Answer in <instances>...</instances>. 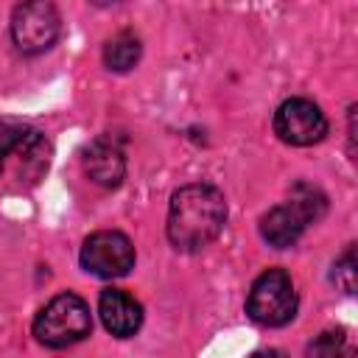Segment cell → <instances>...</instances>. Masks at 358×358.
Here are the masks:
<instances>
[{"mask_svg":"<svg viewBox=\"0 0 358 358\" xmlns=\"http://www.w3.org/2000/svg\"><path fill=\"white\" fill-rule=\"evenodd\" d=\"M227 224L224 193L213 185H185L171 196L168 204V241L179 252H199L210 246Z\"/></svg>","mask_w":358,"mask_h":358,"instance_id":"cell-1","label":"cell"},{"mask_svg":"<svg viewBox=\"0 0 358 358\" xmlns=\"http://www.w3.org/2000/svg\"><path fill=\"white\" fill-rule=\"evenodd\" d=\"M324 210H327V199L319 187L296 185L288 201L271 207L260 218V235L268 246L288 249L302 238V232L310 224H316L324 215Z\"/></svg>","mask_w":358,"mask_h":358,"instance_id":"cell-2","label":"cell"},{"mask_svg":"<svg viewBox=\"0 0 358 358\" xmlns=\"http://www.w3.org/2000/svg\"><path fill=\"white\" fill-rule=\"evenodd\" d=\"M50 165V143L42 131L0 123V179L11 176L17 187L36 185Z\"/></svg>","mask_w":358,"mask_h":358,"instance_id":"cell-3","label":"cell"},{"mask_svg":"<svg viewBox=\"0 0 358 358\" xmlns=\"http://www.w3.org/2000/svg\"><path fill=\"white\" fill-rule=\"evenodd\" d=\"M92 330L90 305L76 294H59L53 296L34 319V336L39 344L62 350L81 338H87Z\"/></svg>","mask_w":358,"mask_h":358,"instance_id":"cell-4","label":"cell"},{"mask_svg":"<svg viewBox=\"0 0 358 358\" xmlns=\"http://www.w3.org/2000/svg\"><path fill=\"white\" fill-rule=\"evenodd\" d=\"M246 313L263 327H282L296 316V288L285 268H266L249 288Z\"/></svg>","mask_w":358,"mask_h":358,"instance_id":"cell-5","label":"cell"},{"mask_svg":"<svg viewBox=\"0 0 358 358\" xmlns=\"http://www.w3.org/2000/svg\"><path fill=\"white\" fill-rule=\"evenodd\" d=\"M62 31V17L53 0H22L11 14V39L17 50L34 56L53 48Z\"/></svg>","mask_w":358,"mask_h":358,"instance_id":"cell-6","label":"cell"},{"mask_svg":"<svg viewBox=\"0 0 358 358\" xmlns=\"http://www.w3.org/2000/svg\"><path fill=\"white\" fill-rule=\"evenodd\" d=\"M81 268L101 280L126 277L134 268V246L117 229H98L81 246Z\"/></svg>","mask_w":358,"mask_h":358,"instance_id":"cell-7","label":"cell"},{"mask_svg":"<svg viewBox=\"0 0 358 358\" xmlns=\"http://www.w3.org/2000/svg\"><path fill=\"white\" fill-rule=\"evenodd\" d=\"M274 134L288 145H313L327 134L324 112L308 98H288L274 112Z\"/></svg>","mask_w":358,"mask_h":358,"instance_id":"cell-8","label":"cell"},{"mask_svg":"<svg viewBox=\"0 0 358 358\" xmlns=\"http://www.w3.org/2000/svg\"><path fill=\"white\" fill-rule=\"evenodd\" d=\"M84 173L98 187H106V190L117 187L126 176V157H123L120 143L112 137L92 140L90 148L84 151Z\"/></svg>","mask_w":358,"mask_h":358,"instance_id":"cell-9","label":"cell"},{"mask_svg":"<svg viewBox=\"0 0 358 358\" xmlns=\"http://www.w3.org/2000/svg\"><path fill=\"white\" fill-rule=\"evenodd\" d=\"M98 313H101V322L103 327L117 336V338H129L140 330L143 324V305L126 294L123 288H106L101 291L98 296Z\"/></svg>","mask_w":358,"mask_h":358,"instance_id":"cell-10","label":"cell"},{"mask_svg":"<svg viewBox=\"0 0 358 358\" xmlns=\"http://www.w3.org/2000/svg\"><path fill=\"white\" fill-rule=\"evenodd\" d=\"M140 53H143L140 36L131 31H120L103 45V64L115 73H129L140 62Z\"/></svg>","mask_w":358,"mask_h":358,"instance_id":"cell-11","label":"cell"},{"mask_svg":"<svg viewBox=\"0 0 358 358\" xmlns=\"http://www.w3.org/2000/svg\"><path fill=\"white\" fill-rule=\"evenodd\" d=\"M355 277H358V271H355V246L350 243L344 249V255L333 263V282L344 294H355Z\"/></svg>","mask_w":358,"mask_h":358,"instance_id":"cell-12","label":"cell"},{"mask_svg":"<svg viewBox=\"0 0 358 358\" xmlns=\"http://www.w3.org/2000/svg\"><path fill=\"white\" fill-rule=\"evenodd\" d=\"M341 341H344L341 333H322V338L316 344H310V352H316V355H333L341 347Z\"/></svg>","mask_w":358,"mask_h":358,"instance_id":"cell-13","label":"cell"},{"mask_svg":"<svg viewBox=\"0 0 358 358\" xmlns=\"http://www.w3.org/2000/svg\"><path fill=\"white\" fill-rule=\"evenodd\" d=\"M95 6H115V3H120V0H92Z\"/></svg>","mask_w":358,"mask_h":358,"instance_id":"cell-14","label":"cell"}]
</instances>
